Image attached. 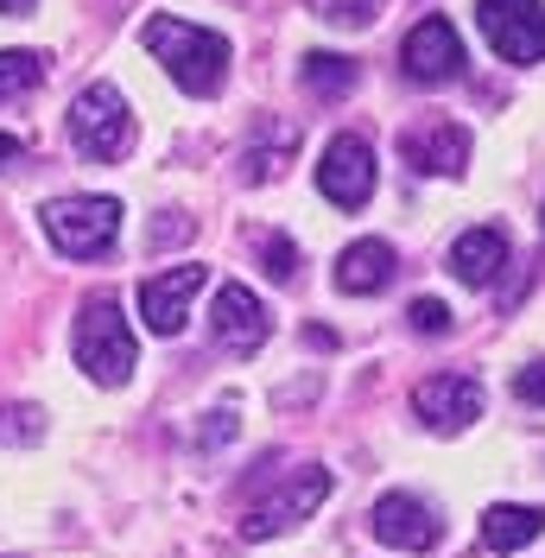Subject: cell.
I'll use <instances>...</instances> for the list:
<instances>
[{
    "label": "cell",
    "mask_w": 545,
    "mask_h": 558,
    "mask_svg": "<svg viewBox=\"0 0 545 558\" xmlns=\"http://www.w3.org/2000/svg\"><path fill=\"white\" fill-rule=\"evenodd\" d=\"M140 45L166 64V76L184 89V96H216L222 76H229V38L209 33V26H191V20H171V13H153L140 26Z\"/></svg>",
    "instance_id": "6da1fadb"
},
{
    "label": "cell",
    "mask_w": 545,
    "mask_h": 558,
    "mask_svg": "<svg viewBox=\"0 0 545 558\" xmlns=\"http://www.w3.org/2000/svg\"><path fill=\"white\" fill-rule=\"evenodd\" d=\"M70 349H76V368L96 387H128L134 368H140V343H134V330H128V317H121L114 299H89V305L76 312Z\"/></svg>",
    "instance_id": "7a4b0ae2"
},
{
    "label": "cell",
    "mask_w": 545,
    "mask_h": 558,
    "mask_svg": "<svg viewBox=\"0 0 545 558\" xmlns=\"http://www.w3.org/2000/svg\"><path fill=\"white\" fill-rule=\"evenodd\" d=\"M70 146L96 166H114L128 159L134 146V114H128V96L114 83H89L76 102H70Z\"/></svg>",
    "instance_id": "3957f363"
},
{
    "label": "cell",
    "mask_w": 545,
    "mask_h": 558,
    "mask_svg": "<svg viewBox=\"0 0 545 558\" xmlns=\"http://www.w3.org/2000/svg\"><path fill=\"white\" fill-rule=\"evenodd\" d=\"M38 222H45V235H51V247L58 254H70V260H96V254H108L114 247V235H121V204L114 197H51V204L38 209Z\"/></svg>",
    "instance_id": "277c9868"
},
{
    "label": "cell",
    "mask_w": 545,
    "mask_h": 558,
    "mask_svg": "<svg viewBox=\"0 0 545 558\" xmlns=\"http://www.w3.org/2000/svg\"><path fill=\"white\" fill-rule=\"evenodd\" d=\"M324 495H330V470H317V463H305V470H292L286 483L272 488L267 501H254L247 508V521H241V539H279V533H292L299 521H311L317 508H324Z\"/></svg>",
    "instance_id": "5b68a950"
},
{
    "label": "cell",
    "mask_w": 545,
    "mask_h": 558,
    "mask_svg": "<svg viewBox=\"0 0 545 558\" xmlns=\"http://www.w3.org/2000/svg\"><path fill=\"white\" fill-rule=\"evenodd\" d=\"M476 20L501 64H540L545 58V7L540 0H476Z\"/></svg>",
    "instance_id": "8992f818"
},
{
    "label": "cell",
    "mask_w": 545,
    "mask_h": 558,
    "mask_svg": "<svg viewBox=\"0 0 545 558\" xmlns=\"http://www.w3.org/2000/svg\"><path fill=\"white\" fill-rule=\"evenodd\" d=\"M488 407V393H482L476 375H432V381L412 387V413L419 425H432L438 438H457V432H470Z\"/></svg>",
    "instance_id": "52a82bcc"
},
{
    "label": "cell",
    "mask_w": 545,
    "mask_h": 558,
    "mask_svg": "<svg viewBox=\"0 0 545 558\" xmlns=\"http://www.w3.org/2000/svg\"><path fill=\"white\" fill-rule=\"evenodd\" d=\"M400 70H407V83H419V89H444V83H457L463 76V38H457V26L450 20H419L407 33V45H400Z\"/></svg>",
    "instance_id": "ba28073f"
},
{
    "label": "cell",
    "mask_w": 545,
    "mask_h": 558,
    "mask_svg": "<svg viewBox=\"0 0 545 558\" xmlns=\"http://www.w3.org/2000/svg\"><path fill=\"white\" fill-rule=\"evenodd\" d=\"M317 191L337 209H362L375 197V146L362 134H337L317 159Z\"/></svg>",
    "instance_id": "9c48e42d"
},
{
    "label": "cell",
    "mask_w": 545,
    "mask_h": 558,
    "mask_svg": "<svg viewBox=\"0 0 545 558\" xmlns=\"http://www.w3.org/2000/svg\"><path fill=\"white\" fill-rule=\"evenodd\" d=\"M368 526H375L380 546H393V553H432L444 539V521L432 501H419V495H407V488H393V495H380L375 514H368Z\"/></svg>",
    "instance_id": "30bf717a"
},
{
    "label": "cell",
    "mask_w": 545,
    "mask_h": 558,
    "mask_svg": "<svg viewBox=\"0 0 545 558\" xmlns=\"http://www.w3.org/2000/svg\"><path fill=\"white\" fill-rule=\"evenodd\" d=\"M400 159L419 178H463V166H470V128H457V121H419V128L400 134Z\"/></svg>",
    "instance_id": "8fae6325"
},
{
    "label": "cell",
    "mask_w": 545,
    "mask_h": 558,
    "mask_svg": "<svg viewBox=\"0 0 545 558\" xmlns=\"http://www.w3.org/2000/svg\"><path fill=\"white\" fill-rule=\"evenodd\" d=\"M204 267L197 260H184V267H171V274H153L140 286V317H146V330L153 337H178L184 330V317H191V299L204 292Z\"/></svg>",
    "instance_id": "7c38bea8"
},
{
    "label": "cell",
    "mask_w": 545,
    "mask_h": 558,
    "mask_svg": "<svg viewBox=\"0 0 545 558\" xmlns=\"http://www.w3.org/2000/svg\"><path fill=\"white\" fill-rule=\"evenodd\" d=\"M216 343L229 349V355H254V349L272 337V317H267V305L241 286V279H229L222 292H216Z\"/></svg>",
    "instance_id": "4fadbf2b"
},
{
    "label": "cell",
    "mask_w": 545,
    "mask_h": 558,
    "mask_svg": "<svg viewBox=\"0 0 545 558\" xmlns=\"http://www.w3.org/2000/svg\"><path fill=\"white\" fill-rule=\"evenodd\" d=\"M501 267H508V235L495 222H476V229H463L450 242V274L463 279V286H495Z\"/></svg>",
    "instance_id": "5bb4252c"
},
{
    "label": "cell",
    "mask_w": 545,
    "mask_h": 558,
    "mask_svg": "<svg viewBox=\"0 0 545 558\" xmlns=\"http://www.w3.org/2000/svg\"><path fill=\"white\" fill-rule=\"evenodd\" d=\"M393 267H400V254L380 242V235H362V242H349L337 254V286L355 292V299H368V292H380L393 279Z\"/></svg>",
    "instance_id": "9a60e30c"
},
{
    "label": "cell",
    "mask_w": 545,
    "mask_h": 558,
    "mask_svg": "<svg viewBox=\"0 0 545 558\" xmlns=\"http://www.w3.org/2000/svg\"><path fill=\"white\" fill-rule=\"evenodd\" d=\"M545 533V508H526V501H495L482 508V546L488 553H520Z\"/></svg>",
    "instance_id": "2e32d148"
},
{
    "label": "cell",
    "mask_w": 545,
    "mask_h": 558,
    "mask_svg": "<svg viewBox=\"0 0 545 558\" xmlns=\"http://www.w3.org/2000/svg\"><path fill=\"white\" fill-rule=\"evenodd\" d=\"M292 146H299V128L292 121H267L254 146L241 153V184H267V178L286 172V159H292Z\"/></svg>",
    "instance_id": "e0dca14e"
},
{
    "label": "cell",
    "mask_w": 545,
    "mask_h": 558,
    "mask_svg": "<svg viewBox=\"0 0 545 558\" xmlns=\"http://www.w3.org/2000/svg\"><path fill=\"white\" fill-rule=\"evenodd\" d=\"M299 83H305L317 102H342L355 89V58H342V51H305Z\"/></svg>",
    "instance_id": "ac0fdd59"
},
{
    "label": "cell",
    "mask_w": 545,
    "mask_h": 558,
    "mask_svg": "<svg viewBox=\"0 0 545 558\" xmlns=\"http://www.w3.org/2000/svg\"><path fill=\"white\" fill-rule=\"evenodd\" d=\"M38 83H45V58L38 51H0V102L26 96Z\"/></svg>",
    "instance_id": "d6986e66"
},
{
    "label": "cell",
    "mask_w": 545,
    "mask_h": 558,
    "mask_svg": "<svg viewBox=\"0 0 545 558\" xmlns=\"http://www.w3.org/2000/svg\"><path fill=\"white\" fill-rule=\"evenodd\" d=\"M317 20H330V26H349V33H362L368 20L380 13V0H305Z\"/></svg>",
    "instance_id": "ffe728a7"
},
{
    "label": "cell",
    "mask_w": 545,
    "mask_h": 558,
    "mask_svg": "<svg viewBox=\"0 0 545 558\" xmlns=\"http://www.w3.org/2000/svg\"><path fill=\"white\" fill-rule=\"evenodd\" d=\"M0 438L7 445H38L45 438V413L38 407H0Z\"/></svg>",
    "instance_id": "44dd1931"
},
{
    "label": "cell",
    "mask_w": 545,
    "mask_h": 558,
    "mask_svg": "<svg viewBox=\"0 0 545 558\" xmlns=\"http://www.w3.org/2000/svg\"><path fill=\"white\" fill-rule=\"evenodd\" d=\"M261 260H267V274L279 279V286L299 279V247L286 242V235H261Z\"/></svg>",
    "instance_id": "7402d4cb"
},
{
    "label": "cell",
    "mask_w": 545,
    "mask_h": 558,
    "mask_svg": "<svg viewBox=\"0 0 545 558\" xmlns=\"http://www.w3.org/2000/svg\"><path fill=\"white\" fill-rule=\"evenodd\" d=\"M412 330H419V337H450V305H444V299H412Z\"/></svg>",
    "instance_id": "603a6c76"
},
{
    "label": "cell",
    "mask_w": 545,
    "mask_h": 558,
    "mask_svg": "<svg viewBox=\"0 0 545 558\" xmlns=\"http://www.w3.org/2000/svg\"><path fill=\"white\" fill-rule=\"evenodd\" d=\"M513 393H520L526 407H545V355H540V362H526V368L513 375Z\"/></svg>",
    "instance_id": "cb8c5ba5"
},
{
    "label": "cell",
    "mask_w": 545,
    "mask_h": 558,
    "mask_svg": "<svg viewBox=\"0 0 545 558\" xmlns=\"http://www.w3.org/2000/svg\"><path fill=\"white\" fill-rule=\"evenodd\" d=\"M191 229H197V222H191V216H178V222H153V247H171V242H191Z\"/></svg>",
    "instance_id": "d4e9b609"
},
{
    "label": "cell",
    "mask_w": 545,
    "mask_h": 558,
    "mask_svg": "<svg viewBox=\"0 0 545 558\" xmlns=\"http://www.w3.org/2000/svg\"><path fill=\"white\" fill-rule=\"evenodd\" d=\"M20 159H26V140H20V134H0V172H7V166H20Z\"/></svg>",
    "instance_id": "484cf974"
},
{
    "label": "cell",
    "mask_w": 545,
    "mask_h": 558,
    "mask_svg": "<svg viewBox=\"0 0 545 558\" xmlns=\"http://www.w3.org/2000/svg\"><path fill=\"white\" fill-rule=\"evenodd\" d=\"M305 343H311V349H337V330H317V324H311Z\"/></svg>",
    "instance_id": "4316f807"
},
{
    "label": "cell",
    "mask_w": 545,
    "mask_h": 558,
    "mask_svg": "<svg viewBox=\"0 0 545 558\" xmlns=\"http://www.w3.org/2000/svg\"><path fill=\"white\" fill-rule=\"evenodd\" d=\"M26 7H33V0H0V13H7V20H20Z\"/></svg>",
    "instance_id": "83f0119b"
},
{
    "label": "cell",
    "mask_w": 545,
    "mask_h": 558,
    "mask_svg": "<svg viewBox=\"0 0 545 558\" xmlns=\"http://www.w3.org/2000/svg\"><path fill=\"white\" fill-rule=\"evenodd\" d=\"M540 216H545V209H540Z\"/></svg>",
    "instance_id": "f1b7e54d"
},
{
    "label": "cell",
    "mask_w": 545,
    "mask_h": 558,
    "mask_svg": "<svg viewBox=\"0 0 545 558\" xmlns=\"http://www.w3.org/2000/svg\"><path fill=\"white\" fill-rule=\"evenodd\" d=\"M7 558H13V553H7Z\"/></svg>",
    "instance_id": "f546056e"
}]
</instances>
